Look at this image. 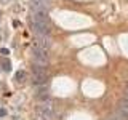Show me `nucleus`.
Instances as JSON below:
<instances>
[{"instance_id": "nucleus-3", "label": "nucleus", "mask_w": 128, "mask_h": 120, "mask_svg": "<svg viewBox=\"0 0 128 120\" xmlns=\"http://www.w3.org/2000/svg\"><path fill=\"white\" fill-rule=\"evenodd\" d=\"M37 112H38L40 115H45L46 118L54 117V109H53V106H51V102H50V101L40 102L38 106H37Z\"/></svg>"}, {"instance_id": "nucleus-9", "label": "nucleus", "mask_w": 128, "mask_h": 120, "mask_svg": "<svg viewBox=\"0 0 128 120\" xmlns=\"http://www.w3.org/2000/svg\"><path fill=\"white\" fill-rule=\"evenodd\" d=\"M122 106H123V107H126V109H128V94H126L125 98L122 99Z\"/></svg>"}, {"instance_id": "nucleus-14", "label": "nucleus", "mask_w": 128, "mask_h": 120, "mask_svg": "<svg viewBox=\"0 0 128 120\" xmlns=\"http://www.w3.org/2000/svg\"><path fill=\"white\" fill-rule=\"evenodd\" d=\"M109 120H122V118H120V117H118V118H117V117H114V118H109Z\"/></svg>"}, {"instance_id": "nucleus-8", "label": "nucleus", "mask_w": 128, "mask_h": 120, "mask_svg": "<svg viewBox=\"0 0 128 120\" xmlns=\"http://www.w3.org/2000/svg\"><path fill=\"white\" fill-rule=\"evenodd\" d=\"M2 66H3V69H5L6 72L11 70V64H10V61H8V59H3V61H2Z\"/></svg>"}, {"instance_id": "nucleus-2", "label": "nucleus", "mask_w": 128, "mask_h": 120, "mask_svg": "<svg viewBox=\"0 0 128 120\" xmlns=\"http://www.w3.org/2000/svg\"><path fill=\"white\" fill-rule=\"evenodd\" d=\"M48 51L43 50V48H38V46H32V58L37 64H42V66H46L48 64Z\"/></svg>"}, {"instance_id": "nucleus-15", "label": "nucleus", "mask_w": 128, "mask_h": 120, "mask_svg": "<svg viewBox=\"0 0 128 120\" xmlns=\"http://www.w3.org/2000/svg\"><path fill=\"white\" fill-rule=\"evenodd\" d=\"M126 90H128V83H126Z\"/></svg>"}, {"instance_id": "nucleus-13", "label": "nucleus", "mask_w": 128, "mask_h": 120, "mask_svg": "<svg viewBox=\"0 0 128 120\" xmlns=\"http://www.w3.org/2000/svg\"><path fill=\"white\" fill-rule=\"evenodd\" d=\"M0 2H2V3H8V2H10V0H0Z\"/></svg>"}, {"instance_id": "nucleus-4", "label": "nucleus", "mask_w": 128, "mask_h": 120, "mask_svg": "<svg viewBox=\"0 0 128 120\" xmlns=\"http://www.w3.org/2000/svg\"><path fill=\"white\" fill-rule=\"evenodd\" d=\"M34 46H38V48H43V50H50L51 48V40L48 35H40L37 34V37H35L34 40Z\"/></svg>"}, {"instance_id": "nucleus-7", "label": "nucleus", "mask_w": 128, "mask_h": 120, "mask_svg": "<svg viewBox=\"0 0 128 120\" xmlns=\"http://www.w3.org/2000/svg\"><path fill=\"white\" fill-rule=\"evenodd\" d=\"M14 80H18V82H24V80H26V72H24V70H18L14 74Z\"/></svg>"}, {"instance_id": "nucleus-10", "label": "nucleus", "mask_w": 128, "mask_h": 120, "mask_svg": "<svg viewBox=\"0 0 128 120\" xmlns=\"http://www.w3.org/2000/svg\"><path fill=\"white\" fill-rule=\"evenodd\" d=\"M34 120H48V118L45 117V115H40V114H38V115H37V117H35Z\"/></svg>"}, {"instance_id": "nucleus-5", "label": "nucleus", "mask_w": 128, "mask_h": 120, "mask_svg": "<svg viewBox=\"0 0 128 120\" xmlns=\"http://www.w3.org/2000/svg\"><path fill=\"white\" fill-rule=\"evenodd\" d=\"M30 24H32V29L35 30V34H40V35L50 34V24H42L38 21H34V19H30Z\"/></svg>"}, {"instance_id": "nucleus-12", "label": "nucleus", "mask_w": 128, "mask_h": 120, "mask_svg": "<svg viewBox=\"0 0 128 120\" xmlns=\"http://www.w3.org/2000/svg\"><path fill=\"white\" fill-rule=\"evenodd\" d=\"M2 54H8V50H6V48H2Z\"/></svg>"}, {"instance_id": "nucleus-6", "label": "nucleus", "mask_w": 128, "mask_h": 120, "mask_svg": "<svg viewBox=\"0 0 128 120\" xmlns=\"http://www.w3.org/2000/svg\"><path fill=\"white\" fill-rule=\"evenodd\" d=\"M118 117L122 118V120H128V109H126V107L120 106V109H118Z\"/></svg>"}, {"instance_id": "nucleus-11", "label": "nucleus", "mask_w": 128, "mask_h": 120, "mask_svg": "<svg viewBox=\"0 0 128 120\" xmlns=\"http://www.w3.org/2000/svg\"><path fill=\"white\" fill-rule=\"evenodd\" d=\"M2 117H6V110L5 109H0V118Z\"/></svg>"}, {"instance_id": "nucleus-1", "label": "nucleus", "mask_w": 128, "mask_h": 120, "mask_svg": "<svg viewBox=\"0 0 128 120\" xmlns=\"http://www.w3.org/2000/svg\"><path fill=\"white\" fill-rule=\"evenodd\" d=\"M32 72H34V77H32V82L35 83V85H45L46 80H48V74L45 70V66H42V64H34V67H32Z\"/></svg>"}]
</instances>
